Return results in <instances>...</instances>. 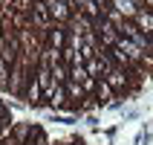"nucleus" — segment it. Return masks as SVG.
I'll use <instances>...</instances> for the list:
<instances>
[{
	"label": "nucleus",
	"instance_id": "nucleus-1",
	"mask_svg": "<svg viewBox=\"0 0 153 145\" xmlns=\"http://www.w3.org/2000/svg\"><path fill=\"white\" fill-rule=\"evenodd\" d=\"M26 84H29V73H26V55L20 52L15 58V67H12V78H9V96H15V99H23L26 93Z\"/></svg>",
	"mask_w": 153,
	"mask_h": 145
},
{
	"label": "nucleus",
	"instance_id": "nucleus-2",
	"mask_svg": "<svg viewBox=\"0 0 153 145\" xmlns=\"http://www.w3.org/2000/svg\"><path fill=\"white\" fill-rule=\"evenodd\" d=\"M43 44L46 47H52V50H64L67 47V29L58 23H52L46 32H43Z\"/></svg>",
	"mask_w": 153,
	"mask_h": 145
},
{
	"label": "nucleus",
	"instance_id": "nucleus-3",
	"mask_svg": "<svg viewBox=\"0 0 153 145\" xmlns=\"http://www.w3.org/2000/svg\"><path fill=\"white\" fill-rule=\"evenodd\" d=\"M9 137L15 139V142L26 145L29 137H32V122H12V128H9Z\"/></svg>",
	"mask_w": 153,
	"mask_h": 145
},
{
	"label": "nucleus",
	"instance_id": "nucleus-4",
	"mask_svg": "<svg viewBox=\"0 0 153 145\" xmlns=\"http://www.w3.org/2000/svg\"><path fill=\"white\" fill-rule=\"evenodd\" d=\"M113 99H116L113 87L107 84L104 78H98V87H95V104H98V107H107V104H113Z\"/></svg>",
	"mask_w": 153,
	"mask_h": 145
},
{
	"label": "nucleus",
	"instance_id": "nucleus-5",
	"mask_svg": "<svg viewBox=\"0 0 153 145\" xmlns=\"http://www.w3.org/2000/svg\"><path fill=\"white\" fill-rule=\"evenodd\" d=\"M107 3H110V6L116 9L121 17H127V20H133V17H136V12H139L133 0H107Z\"/></svg>",
	"mask_w": 153,
	"mask_h": 145
},
{
	"label": "nucleus",
	"instance_id": "nucleus-6",
	"mask_svg": "<svg viewBox=\"0 0 153 145\" xmlns=\"http://www.w3.org/2000/svg\"><path fill=\"white\" fill-rule=\"evenodd\" d=\"M78 12H84V15L93 17V20H98V17H101V6H98L95 0H78Z\"/></svg>",
	"mask_w": 153,
	"mask_h": 145
},
{
	"label": "nucleus",
	"instance_id": "nucleus-7",
	"mask_svg": "<svg viewBox=\"0 0 153 145\" xmlns=\"http://www.w3.org/2000/svg\"><path fill=\"white\" fill-rule=\"evenodd\" d=\"M61 61H64L67 67H72V64H84V55L78 50H72V47H64V50H61Z\"/></svg>",
	"mask_w": 153,
	"mask_h": 145
},
{
	"label": "nucleus",
	"instance_id": "nucleus-8",
	"mask_svg": "<svg viewBox=\"0 0 153 145\" xmlns=\"http://www.w3.org/2000/svg\"><path fill=\"white\" fill-rule=\"evenodd\" d=\"M49 70H52V78H55V81H61V84H64V81L69 78V67L64 64V61H58V64H52Z\"/></svg>",
	"mask_w": 153,
	"mask_h": 145
},
{
	"label": "nucleus",
	"instance_id": "nucleus-9",
	"mask_svg": "<svg viewBox=\"0 0 153 145\" xmlns=\"http://www.w3.org/2000/svg\"><path fill=\"white\" fill-rule=\"evenodd\" d=\"M69 78L81 84V81L87 78V67H84V64H72V67H69Z\"/></svg>",
	"mask_w": 153,
	"mask_h": 145
},
{
	"label": "nucleus",
	"instance_id": "nucleus-10",
	"mask_svg": "<svg viewBox=\"0 0 153 145\" xmlns=\"http://www.w3.org/2000/svg\"><path fill=\"white\" fill-rule=\"evenodd\" d=\"M81 87H84V93H87V96H93V99H95V87H98V78L87 76L84 81H81Z\"/></svg>",
	"mask_w": 153,
	"mask_h": 145
},
{
	"label": "nucleus",
	"instance_id": "nucleus-11",
	"mask_svg": "<svg viewBox=\"0 0 153 145\" xmlns=\"http://www.w3.org/2000/svg\"><path fill=\"white\" fill-rule=\"evenodd\" d=\"M142 6H145V9H150V12H153V0H142Z\"/></svg>",
	"mask_w": 153,
	"mask_h": 145
}]
</instances>
